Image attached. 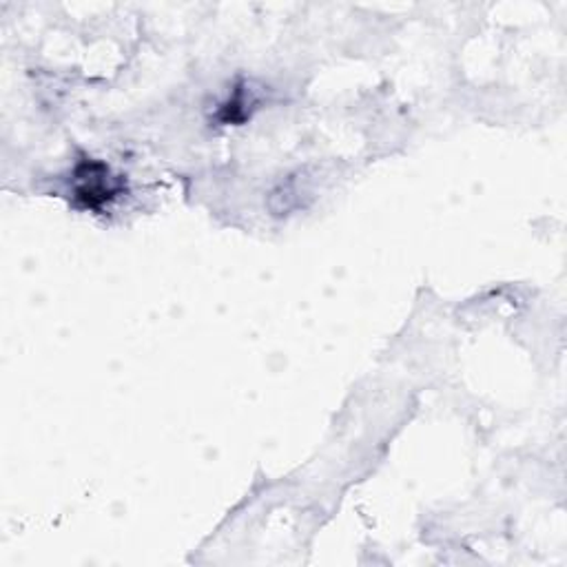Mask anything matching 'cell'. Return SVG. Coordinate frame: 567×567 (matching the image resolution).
I'll return each instance as SVG.
<instances>
[{"mask_svg":"<svg viewBox=\"0 0 567 567\" xmlns=\"http://www.w3.org/2000/svg\"><path fill=\"white\" fill-rule=\"evenodd\" d=\"M76 200L87 209H98L120 193V189L109 178V167L102 163H82L76 171Z\"/></svg>","mask_w":567,"mask_h":567,"instance_id":"obj_1","label":"cell"}]
</instances>
